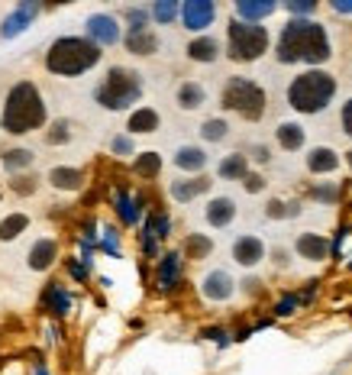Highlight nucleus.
Wrapping results in <instances>:
<instances>
[{
	"label": "nucleus",
	"instance_id": "nucleus-21",
	"mask_svg": "<svg viewBox=\"0 0 352 375\" xmlns=\"http://www.w3.org/2000/svg\"><path fill=\"white\" fill-rule=\"evenodd\" d=\"M220 56V46L213 36H201V39H194L188 46V58H194V62H217Z\"/></svg>",
	"mask_w": 352,
	"mask_h": 375
},
{
	"label": "nucleus",
	"instance_id": "nucleus-28",
	"mask_svg": "<svg viewBox=\"0 0 352 375\" xmlns=\"http://www.w3.org/2000/svg\"><path fill=\"white\" fill-rule=\"evenodd\" d=\"M49 181L55 188H62V191H75V188H81V172L78 168H52L49 172Z\"/></svg>",
	"mask_w": 352,
	"mask_h": 375
},
{
	"label": "nucleus",
	"instance_id": "nucleus-18",
	"mask_svg": "<svg viewBox=\"0 0 352 375\" xmlns=\"http://www.w3.org/2000/svg\"><path fill=\"white\" fill-rule=\"evenodd\" d=\"M307 168L314 175H330V172H336L339 168V155L333 153V149H326V146H317V149H310Z\"/></svg>",
	"mask_w": 352,
	"mask_h": 375
},
{
	"label": "nucleus",
	"instance_id": "nucleus-24",
	"mask_svg": "<svg viewBox=\"0 0 352 375\" xmlns=\"http://www.w3.org/2000/svg\"><path fill=\"white\" fill-rule=\"evenodd\" d=\"M204 88H201L198 81H184L181 88H178V107L181 111H198L201 104H204Z\"/></svg>",
	"mask_w": 352,
	"mask_h": 375
},
{
	"label": "nucleus",
	"instance_id": "nucleus-10",
	"mask_svg": "<svg viewBox=\"0 0 352 375\" xmlns=\"http://www.w3.org/2000/svg\"><path fill=\"white\" fill-rule=\"evenodd\" d=\"M207 301H230L233 292H236V282L230 278V272L217 269V272H207L204 275V285H201Z\"/></svg>",
	"mask_w": 352,
	"mask_h": 375
},
{
	"label": "nucleus",
	"instance_id": "nucleus-46",
	"mask_svg": "<svg viewBox=\"0 0 352 375\" xmlns=\"http://www.w3.org/2000/svg\"><path fill=\"white\" fill-rule=\"evenodd\" d=\"M343 130L352 136V101H346V107H343Z\"/></svg>",
	"mask_w": 352,
	"mask_h": 375
},
{
	"label": "nucleus",
	"instance_id": "nucleus-26",
	"mask_svg": "<svg viewBox=\"0 0 352 375\" xmlns=\"http://www.w3.org/2000/svg\"><path fill=\"white\" fill-rule=\"evenodd\" d=\"M46 311H52V314H58V317H65V314L71 311V294L65 292L62 285H49L46 288Z\"/></svg>",
	"mask_w": 352,
	"mask_h": 375
},
{
	"label": "nucleus",
	"instance_id": "nucleus-7",
	"mask_svg": "<svg viewBox=\"0 0 352 375\" xmlns=\"http://www.w3.org/2000/svg\"><path fill=\"white\" fill-rule=\"evenodd\" d=\"M230 58L233 62H255L262 52L268 49V29L259 23H230Z\"/></svg>",
	"mask_w": 352,
	"mask_h": 375
},
{
	"label": "nucleus",
	"instance_id": "nucleus-6",
	"mask_svg": "<svg viewBox=\"0 0 352 375\" xmlns=\"http://www.w3.org/2000/svg\"><path fill=\"white\" fill-rule=\"evenodd\" d=\"M223 107L242 113L246 120H259L265 113V91L249 78H230L223 88Z\"/></svg>",
	"mask_w": 352,
	"mask_h": 375
},
{
	"label": "nucleus",
	"instance_id": "nucleus-9",
	"mask_svg": "<svg viewBox=\"0 0 352 375\" xmlns=\"http://www.w3.org/2000/svg\"><path fill=\"white\" fill-rule=\"evenodd\" d=\"M87 39L94 46H113V42H120V26L110 14H94L87 20Z\"/></svg>",
	"mask_w": 352,
	"mask_h": 375
},
{
	"label": "nucleus",
	"instance_id": "nucleus-25",
	"mask_svg": "<svg viewBox=\"0 0 352 375\" xmlns=\"http://www.w3.org/2000/svg\"><path fill=\"white\" fill-rule=\"evenodd\" d=\"M217 172H220V178H230V181H233V178H242V181H246V175H249V159H246L242 153H233V155H226V159L220 162Z\"/></svg>",
	"mask_w": 352,
	"mask_h": 375
},
{
	"label": "nucleus",
	"instance_id": "nucleus-38",
	"mask_svg": "<svg viewBox=\"0 0 352 375\" xmlns=\"http://www.w3.org/2000/svg\"><path fill=\"white\" fill-rule=\"evenodd\" d=\"M284 7H288V14H294V20H304L307 14L317 10V4H314V0H288Z\"/></svg>",
	"mask_w": 352,
	"mask_h": 375
},
{
	"label": "nucleus",
	"instance_id": "nucleus-35",
	"mask_svg": "<svg viewBox=\"0 0 352 375\" xmlns=\"http://www.w3.org/2000/svg\"><path fill=\"white\" fill-rule=\"evenodd\" d=\"M226 133H230V126H226V120H220V117L207 120V123L201 126V136H204L207 143H220V139H226Z\"/></svg>",
	"mask_w": 352,
	"mask_h": 375
},
{
	"label": "nucleus",
	"instance_id": "nucleus-2",
	"mask_svg": "<svg viewBox=\"0 0 352 375\" xmlns=\"http://www.w3.org/2000/svg\"><path fill=\"white\" fill-rule=\"evenodd\" d=\"M0 123L7 133H29L39 130L46 123V104L39 98V88L33 81H20L10 88L7 101H4V113H0Z\"/></svg>",
	"mask_w": 352,
	"mask_h": 375
},
{
	"label": "nucleus",
	"instance_id": "nucleus-29",
	"mask_svg": "<svg viewBox=\"0 0 352 375\" xmlns=\"http://www.w3.org/2000/svg\"><path fill=\"white\" fill-rule=\"evenodd\" d=\"M159 168H162V155H159V153H142L139 159L133 162V172L142 175V178H155Z\"/></svg>",
	"mask_w": 352,
	"mask_h": 375
},
{
	"label": "nucleus",
	"instance_id": "nucleus-17",
	"mask_svg": "<svg viewBox=\"0 0 352 375\" xmlns=\"http://www.w3.org/2000/svg\"><path fill=\"white\" fill-rule=\"evenodd\" d=\"M55 256H58V243H55V240H39V243L29 250V269L46 272L52 262H55Z\"/></svg>",
	"mask_w": 352,
	"mask_h": 375
},
{
	"label": "nucleus",
	"instance_id": "nucleus-23",
	"mask_svg": "<svg viewBox=\"0 0 352 375\" xmlns=\"http://www.w3.org/2000/svg\"><path fill=\"white\" fill-rule=\"evenodd\" d=\"M175 165L181 168V172H201V168L207 165V153L198 146H181L175 155Z\"/></svg>",
	"mask_w": 352,
	"mask_h": 375
},
{
	"label": "nucleus",
	"instance_id": "nucleus-41",
	"mask_svg": "<svg viewBox=\"0 0 352 375\" xmlns=\"http://www.w3.org/2000/svg\"><path fill=\"white\" fill-rule=\"evenodd\" d=\"M297 304H301V298H294V294H288V298H282V301H278L275 314H278V317H288V314H294V311H297Z\"/></svg>",
	"mask_w": 352,
	"mask_h": 375
},
{
	"label": "nucleus",
	"instance_id": "nucleus-49",
	"mask_svg": "<svg viewBox=\"0 0 352 375\" xmlns=\"http://www.w3.org/2000/svg\"><path fill=\"white\" fill-rule=\"evenodd\" d=\"M346 162H349V168H352V149H349V153H346Z\"/></svg>",
	"mask_w": 352,
	"mask_h": 375
},
{
	"label": "nucleus",
	"instance_id": "nucleus-3",
	"mask_svg": "<svg viewBox=\"0 0 352 375\" xmlns=\"http://www.w3.org/2000/svg\"><path fill=\"white\" fill-rule=\"evenodd\" d=\"M97 62H100V46H94L85 36H62L46 52V68L52 75H65V78L85 75Z\"/></svg>",
	"mask_w": 352,
	"mask_h": 375
},
{
	"label": "nucleus",
	"instance_id": "nucleus-42",
	"mask_svg": "<svg viewBox=\"0 0 352 375\" xmlns=\"http://www.w3.org/2000/svg\"><path fill=\"white\" fill-rule=\"evenodd\" d=\"M127 20H129V29H149L146 26V10H139V7H129Z\"/></svg>",
	"mask_w": 352,
	"mask_h": 375
},
{
	"label": "nucleus",
	"instance_id": "nucleus-37",
	"mask_svg": "<svg viewBox=\"0 0 352 375\" xmlns=\"http://www.w3.org/2000/svg\"><path fill=\"white\" fill-rule=\"evenodd\" d=\"M265 214L268 217H297L301 214V204H284V201H268V207H265Z\"/></svg>",
	"mask_w": 352,
	"mask_h": 375
},
{
	"label": "nucleus",
	"instance_id": "nucleus-4",
	"mask_svg": "<svg viewBox=\"0 0 352 375\" xmlns=\"http://www.w3.org/2000/svg\"><path fill=\"white\" fill-rule=\"evenodd\" d=\"M333 94H336V78L330 71L310 68L304 75H297L288 88V104L297 113H320L330 107Z\"/></svg>",
	"mask_w": 352,
	"mask_h": 375
},
{
	"label": "nucleus",
	"instance_id": "nucleus-20",
	"mask_svg": "<svg viewBox=\"0 0 352 375\" xmlns=\"http://www.w3.org/2000/svg\"><path fill=\"white\" fill-rule=\"evenodd\" d=\"M127 49L136 52V56H152V52L159 49V39H155V33H149V29H129Z\"/></svg>",
	"mask_w": 352,
	"mask_h": 375
},
{
	"label": "nucleus",
	"instance_id": "nucleus-27",
	"mask_svg": "<svg viewBox=\"0 0 352 375\" xmlns=\"http://www.w3.org/2000/svg\"><path fill=\"white\" fill-rule=\"evenodd\" d=\"M275 136H278V143H282V149H288V153L304 146V126L301 123H282L275 130Z\"/></svg>",
	"mask_w": 352,
	"mask_h": 375
},
{
	"label": "nucleus",
	"instance_id": "nucleus-48",
	"mask_svg": "<svg viewBox=\"0 0 352 375\" xmlns=\"http://www.w3.org/2000/svg\"><path fill=\"white\" fill-rule=\"evenodd\" d=\"M333 10L336 14H352V0H333Z\"/></svg>",
	"mask_w": 352,
	"mask_h": 375
},
{
	"label": "nucleus",
	"instance_id": "nucleus-22",
	"mask_svg": "<svg viewBox=\"0 0 352 375\" xmlns=\"http://www.w3.org/2000/svg\"><path fill=\"white\" fill-rule=\"evenodd\" d=\"M127 130L129 133H155L159 130V113H155L152 107H139V111L129 113Z\"/></svg>",
	"mask_w": 352,
	"mask_h": 375
},
{
	"label": "nucleus",
	"instance_id": "nucleus-45",
	"mask_svg": "<svg viewBox=\"0 0 352 375\" xmlns=\"http://www.w3.org/2000/svg\"><path fill=\"white\" fill-rule=\"evenodd\" d=\"M265 188V178L262 175H246V191L249 195H255V191H262Z\"/></svg>",
	"mask_w": 352,
	"mask_h": 375
},
{
	"label": "nucleus",
	"instance_id": "nucleus-32",
	"mask_svg": "<svg viewBox=\"0 0 352 375\" xmlns=\"http://www.w3.org/2000/svg\"><path fill=\"white\" fill-rule=\"evenodd\" d=\"M213 250V243L207 237H201V233H191L188 243H184V252H188V259H207Z\"/></svg>",
	"mask_w": 352,
	"mask_h": 375
},
{
	"label": "nucleus",
	"instance_id": "nucleus-5",
	"mask_svg": "<svg viewBox=\"0 0 352 375\" xmlns=\"http://www.w3.org/2000/svg\"><path fill=\"white\" fill-rule=\"evenodd\" d=\"M139 94H142V78L136 75V71L117 65V68L107 71V78L100 81L94 98H97V104L107 107V111H123V107H129L133 101H139Z\"/></svg>",
	"mask_w": 352,
	"mask_h": 375
},
{
	"label": "nucleus",
	"instance_id": "nucleus-47",
	"mask_svg": "<svg viewBox=\"0 0 352 375\" xmlns=\"http://www.w3.org/2000/svg\"><path fill=\"white\" fill-rule=\"evenodd\" d=\"M68 272L78 278V282H85V278H87V269H85V265H78V262H68Z\"/></svg>",
	"mask_w": 352,
	"mask_h": 375
},
{
	"label": "nucleus",
	"instance_id": "nucleus-8",
	"mask_svg": "<svg viewBox=\"0 0 352 375\" xmlns=\"http://www.w3.org/2000/svg\"><path fill=\"white\" fill-rule=\"evenodd\" d=\"M213 16H217V4L213 0H188V4H181V23L191 33L207 29L213 23Z\"/></svg>",
	"mask_w": 352,
	"mask_h": 375
},
{
	"label": "nucleus",
	"instance_id": "nucleus-34",
	"mask_svg": "<svg viewBox=\"0 0 352 375\" xmlns=\"http://www.w3.org/2000/svg\"><path fill=\"white\" fill-rule=\"evenodd\" d=\"M149 233V237L152 240H165L171 233V220H169V214H152L149 217V223L146 227H142Z\"/></svg>",
	"mask_w": 352,
	"mask_h": 375
},
{
	"label": "nucleus",
	"instance_id": "nucleus-40",
	"mask_svg": "<svg viewBox=\"0 0 352 375\" xmlns=\"http://www.w3.org/2000/svg\"><path fill=\"white\" fill-rule=\"evenodd\" d=\"M314 197H317V201L333 204V201L339 197V188H336V185H320V188H314Z\"/></svg>",
	"mask_w": 352,
	"mask_h": 375
},
{
	"label": "nucleus",
	"instance_id": "nucleus-14",
	"mask_svg": "<svg viewBox=\"0 0 352 375\" xmlns=\"http://www.w3.org/2000/svg\"><path fill=\"white\" fill-rule=\"evenodd\" d=\"M204 217L210 227H230L233 217H236V204H233V197H213V201L207 204Z\"/></svg>",
	"mask_w": 352,
	"mask_h": 375
},
{
	"label": "nucleus",
	"instance_id": "nucleus-11",
	"mask_svg": "<svg viewBox=\"0 0 352 375\" xmlns=\"http://www.w3.org/2000/svg\"><path fill=\"white\" fill-rule=\"evenodd\" d=\"M233 259L242 265V269H252L265 259V243L259 237H240L233 243Z\"/></svg>",
	"mask_w": 352,
	"mask_h": 375
},
{
	"label": "nucleus",
	"instance_id": "nucleus-33",
	"mask_svg": "<svg viewBox=\"0 0 352 375\" xmlns=\"http://www.w3.org/2000/svg\"><path fill=\"white\" fill-rule=\"evenodd\" d=\"M36 155L29 153V149H10V153H4V168H10V172H20V168H29L33 165Z\"/></svg>",
	"mask_w": 352,
	"mask_h": 375
},
{
	"label": "nucleus",
	"instance_id": "nucleus-12",
	"mask_svg": "<svg viewBox=\"0 0 352 375\" xmlns=\"http://www.w3.org/2000/svg\"><path fill=\"white\" fill-rule=\"evenodd\" d=\"M178 278H181V256L178 252H165L159 259V272H155V285L162 288V292H171L178 285Z\"/></svg>",
	"mask_w": 352,
	"mask_h": 375
},
{
	"label": "nucleus",
	"instance_id": "nucleus-30",
	"mask_svg": "<svg viewBox=\"0 0 352 375\" xmlns=\"http://www.w3.org/2000/svg\"><path fill=\"white\" fill-rule=\"evenodd\" d=\"M26 227H29L26 214H10L7 220H0V240H16Z\"/></svg>",
	"mask_w": 352,
	"mask_h": 375
},
{
	"label": "nucleus",
	"instance_id": "nucleus-13",
	"mask_svg": "<svg viewBox=\"0 0 352 375\" xmlns=\"http://www.w3.org/2000/svg\"><path fill=\"white\" fill-rule=\"evenodd\" d=\"M39 14V4H20L16 7V14H10L7 20H4V26H0V36L4 39H14V36H20L23 29L29 26V20Z\"/></svg>",
	"mask_w": 352,
	"mask_h": 375
},
{
	"label": "nucleus",
	"instance_id": "nucleus-39",
	"mask_svg": "<svg viewBox=\"0 0 352 375\" xmlns=\"http://www.w3.org/2000/svg\"><path fill=\"white\" fill-rule=\"evenodd\" d=\"M71 139V123L68 120H55V126L49 130V143H68Z\"/></svg>",
	"mask_w": 352,
	"mask_h": 375
},
{
	"label": "nucleus",
	"instance_id": "nucleus-36",
	"mask_svg": "<svg viewBox=\"0 0 352 375\" xmlns=\"http://www.w3.org/2000/svg\"><path fill=\"white\" fill-rule=\"evenodd\" d=\"M152 16L159 23H171L175 16H181V7H178V4H171V0H162V4H155V7H152Z\"/></svg>",
	"mask_w": 352,
	"mask_h": 375
},
{
	"label": "nucleus",
	"instance_id": "nucleus-19",
	"mask_svg": "<svg viewBox=\"0 0 352 375\" xmlns=\"http://www.w3.org/2000/svg\"><path fill=\"white\" fill-rule=\"evenodd\" d=\"M207 188H210V178H188V181H171V197L181 204L194 201L198 195H204Z\"/></svg>",
	"mask_w": 352,
	"mask_h": 375
},
{
	"label": "nucleus",
	"instance_id": "nucleus-43",
	"mask_svg": "<svg viewBox=\"0 0 352 375\" xmlns=\"http://www.w3.org/2000/svg\"><path fill=\"white\" fill-rule=\"evenodd\" d=\"M110 149H113L117 155H133V139H129V136H117V139L110 143Z\"/></svg>",
	"mask_w": 352,
	"mask_h": 375
},
{
	"label": "nucleus",
	"instance_id": "nucleus-15",
	"mask_svg": "<svg viewBox=\"0 0 352 375\" xmlns=\"http://www.w3.org/2000/svg\"><path fill=\"white\" fill-rule=\"evenodd\" d=\"M275 10H278V4H272V0H240V4H236V16H240L242 23L265 20V16H272Z\"/></svg>",
	"mask_w": 352,
	"mask_h": 375
},
{
	"label": "nucleus",
	"instance_id": "nucleus-16",
	"mask_svg": "<svg viewBox=\"0 0 352 375\" xmlns=\"http://www.w3.org/2000/svg\"><path fill=\"white\" fill-rule=\"evenodd\" d=\"M294 250L301 252L304 259H310V262H320V259H326L330 246H326V240L320 237V233H301L297 243H294Z\"/></svg>",
	"mask_w": 352,
	"mask_h": 375
},
{
	"label": "nucleus",
	"instance_id": "nucleus-31",
	"mask_svg": "<svg viewBox=\"0 0 352 375\" xmlns=\"http://www.w3.org/2000/svg\"><path fill=\"white\" fill-rule=\"evenodd\" d=\"M136 197H129L127 191H120V195H117V210H120V220L127 223V227H133L136 220H139V207H136Z\"/></svg>",
	"mask_w": 352,
	"mask_h": 375
},
{
	"label": "nucleus",
	"instance_id": "nucleus-44",
	"mask_svg": "<svg viewBox=\"0 0 352 375\" xmlns=\"http://www.w3.org/2000/svg\"><path fill=\"white\" fill-rule=\"evenodd\" d=\"M14 191H16V195H33L36 181L33 178H14Z\"/></svg>",
	"mask_w": 352,
	"mask_h": 375
},
{
	"label": "nucleus",
	"instance_id": "nucleus-1",
	"mask_svg": "<svg viewBox=\"0 0 352 375\" xmlns=\"http://www.w3.org/2000/svg\"><path fill=\"white\" fill-rule=\"evenodd\" d=\"M278 62L282 65H294V62H307V65H320L333 56L330 36L320 23L314 20H291L284 23L282 36H278Z\"/></svg>",
	"mask_w": 352,
	"mask_h": 375
}]
</instances>
